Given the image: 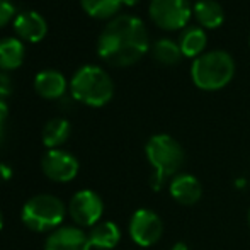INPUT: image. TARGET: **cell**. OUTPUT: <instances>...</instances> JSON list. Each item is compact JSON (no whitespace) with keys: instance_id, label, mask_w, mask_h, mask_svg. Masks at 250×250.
I'll return each instance as SVG.
<instances>
[{"instance_id":"obj_1","label":"cell","mask_w":250,"mask_h":250,"mask_svg":"<svg viewBox=\"0 0 250 250\" xmlns=\"http://www.w3.org/2000/svg\"><path fill=\"white\" fill-rule=\"evenodd\" d=\"M150 48L146 26L140 17L123 14L111 19L97 40V53L105 63L118 68L131 66Z\"/></svg>"},{"instance_id":"obj_2","label":"cell","mask_w":250,"mask_h":250,"mask_svg":"<svg viewBox=\"0 0 250 250\" xmlns=\"http://www.w3.org/2000/svg\"><path fill=\"white\" fill-rule=\"evenodd\" d=\"M70 92L75 101L90 107H102L114 96V83L105 70L96 65H83L70 80Z\"/></svg>"},{"instance_id":"obj_3","label":"cell","mask_w":250,"mask_h":250,"mask_svg":"<svg viewBox=\"0 0 250 250\" xmlns=\"http://www.w3.org/2000/svg\"><path fill=\"white\" fill-rule=\"evenodd\" d=\"M235 75V60L223 50L206 51L194 60L191 79L201 90H220L231 82Z\"/></svg>"},{"instance_id":"obj_4","label":"cell","mask_w":250,"mask_h":250,"mask_svg":"<svg viewBox=\"0 0 250 250\" xmlns=\"http://www.w3.org/2000/svg\"><path fill=\"white\" fill-rule=\"evenodd\" d=\"M146 158L153 167L151 175V188L160 191L165 179L177 174V170L184 164V150L181 143L170 135H155L148 140L145 146Z\"/></svg>"},{"instance_id":"obj_5","label":"cell","mask_w":250,"mask_h":250,"mask_svg":"<svg viewBox=\"0 0 250 250\" xmlns=\"http://www.w3.org/2000/svg\"><path fill=\"white\" fill-rule=\"evenodd\" d=\"M65 204L62 199L51 194H38L24 204L21 211V220L33 231H51L65 220Z\"/></svg>"},{"instance_id":"obj_6","label":"cell","mask_w":250,"mask_h":250,"mask_svg":"<svg viewBox=\"0 0 250 250\" xmlns=\"http://www.w3.org/2000/svg\"><path fill=\"white\" fill-rule=\"evenodd\" d=\"M150 19L164 31H179L189 24L192 7L189 0H151Z\"/></svg>"},{"instance_id":"obj_7","label":"cell","mask_w":250,"mask_h":250,"mask_svg":"<svg viewBox=\"0 0 250 250\" xmlns=\"http://www.w3.org/2000/svg\"><path fill=\"white\" fill-rule=\"evenodd\" d=\"M68 213L72 220L80 227H96L104 213V203L97 192L83 189L75 192L70 199Z\"/></svg>"},{"instance_id":"obj_8","label":"cell","mask_w":250,"mask_h":250,"mask_svg":"<svg viewBox=\"0 0 250 250\" xmlns=\"http://www.w3.org/2000/svg\"><path fill=\"white\" fill-rule=\"evenodd\" d=\"M164 233V223L160 216L150 209H138L129 221V235L140 247H150L157 244Z\"/></svg>"},{"instance_id":"obj_9","label":"cell","mask_w":250,"mask_h":250,"mask_svg":"<svg viewBox=\"0 0 250 250\" xmlns=\"http://www.w3.org/2000/svg\"><path fill=\"white\" fill-rule=\"evenodd\" d=\"M79 160L65 150H48L41 160L44 175L55 182H70L79 174Z\"/></svg>"},{"instance_id":"obj_10","label":"cell","mask_w":250,"mask_h":250,"mask_svg":"<svg viewBox=\"0 0 250 250\" xmlns=\"http://www.w3.org/2000/svg\"><path fill=\"white\" fill-rule=\"evenodd\" d=\"M89 235L77 227H62L46 238L44 250H90Z\"/></svg>"},{"instance_id":"obj_11","label":"cell","mask_w":250,"mask_h":250,"mask_svg":"<svg viewBox=\"0 0 250 250\" xmlns=\"http://www.w3.org/2000/svg\"><path fill=\"white\" fill-rule=\"evenodd\" d=\"M14 31L21 41L40 43L48 33V24L41 14L34 10H24L14 19Z\"/></svg>"},{"instance_id":"obj_12","label":"cell","mask_w":250,"mask_h":250,"mask_svg":"<svg viewBox=\"0 0 250 250\" xmlns=\"http://www.w3.org/2000/svg\"><path fill=\"white\" fill-rule=\"evenodd\" d=\"M168 191H170L172 198L182 206H191V204L198 203L201 194H203V188H201L199 181L191 174L175 175L168 186Z\"/></svg>"},{"instance_id":"obj_13","label":"cell","mask_w":250,"mask_h":250,"mask_svg":"<svg viewBox=\"0 0 250 250\" xmlns=\"http://www.w3.org/2000/svg\"><path fill=\"white\" fill-rule=\"evenodd\" d=\"M66 87L68 83L63 73L56 70H43L34 77V89L44 99H63Z\"/></svg>"},{"instance_id":"obj_14","label":"cell","mask_w":250,"mask_h":250,"mask_svg":"<svg viewBox=\"0 0 250 250\" xmlns=\"http://www.w3.org/2000/svg\"><path fill=\"white\" fill-rule=\"evenodd\" d=\"M196 21L204 29H216L223 24L225 12L223 7L216 0H198L192 9Z\"/></svg>"},{"instance_id":"obj_15","label":"cell","mask_w":250,"mask_h":250,"mask_svg":"<svg viewBox=\"0 0 250 250\" xmlns=\"http://www.w3.org/2000/svg\"><path fill=\"white\" fill-rule=\"evenodd\" d=\"M24 43L19 38H3L0 40V70L12 72L17 70L24 62Z\"/></svg>"},{"instance_id":"obj_16","label":"cell","mask_w":250,"mask_h":250,"mask_svg":"<svg viewBox=\"0 0 250 250\" xmlns=\"http://www.w3.org/2000/svg\"><path fill=\"white\" fill-rule=\"evenodd\" d=\"M90 245L101 250H111L121 240V230L112 221H101L96 227H92V231L89 233Z\"/></svg>"},{"instance_id":"obj_17","label":"cell","mask_w":250,"mask_h":250,"mask_svg":"<svg viewBox=\"0 0 250 250\" xmlns=\"http://www.w3.org/2000/svg\"><path fill=\"white\" fill-rule=\"evenodd\" d=\"M208 44V38L203 27H188L184 33L181 34L179 40V46L184 56L188 58H198L204 53Z\"/></svg>"},{"instance_id":"obj_18","label":"cell","mask_w":250,"mask_h":250,"mask_svg":"<svg viewBox=\"0 0 250 250\" xmlns=\"http://www.w3.org/2000/svg\"><path fill=\"white\" fill-rule=\"evenodd\" d=\"M70 136V123L63 118H55L46 123L43 129V143L50 150L58 148L60 145L68 140Z\"/></svg>"},{"instance_id":"obj_19","label":"cell","mask_w":250,"mask_h":250,"mask_svg":"<svg viewBox=\"0 0 250 250\" xmlns=\"http://www.w3.org/2000/svg\"><path fill=\"white\" fill-rule=\"evenodd\" d=\"M80 5L94 19H111L119 12L123 0H80Z\"/></svg>"},{"instance_id":"obj_20","label":"cell","mask_w":250,"mask_h":250,"mask_svg":"<svg viewBox=\"0 0 250 250\" xmlns=\"http://www.w3.org/2000/svg\"><path fill=\"white\" fill-rule=\"evenodd\" d=\"M151 55L157 60L158 63L165 66H172L181 60L182 51L179 43L168 40V38H162V40L155 41L153 46H151Z\"/></svg>"},{"instance_id":"obj_21","label":"cell","mask_w":250,"mask_h":250,"mask_svg":"<svg viewBox=\"0 0 250 250\" xmlns=\"http://www.w3.org/2000/svg\"><path fill=\"white\" fill-rule=\"evenodd\" d=\"M16 14V7L10 0H0V27L7 26Z\"/></svg>"},{"instance_id":"obj_22","label":"cell","mask_w":250,"mask_h":250,"mask_svg":"<svg viewBox=\"0 0 250 250\" xmlns=\"http://www.w3.org/2000/svg\"><path fill=\"white\" fill-rule=\"evenodd\" d=\"M12 94V82H10V77L5 72L0 70V101L5 102L7 97Z\"/></svg>"},{"instance_id":"obj_23","label":"cell","mask_w":250,"mask_h":250,"mask_svg":"<svg viewBox=\"0 0 250 250\" xmlns=\"http://www.w3.org/2000/svg\"><path fill=\"white\" fill-rule=\"evenodd\" d=\"M7 114H9L7 102L0 101V145H2L3 138H5V119H7Z\"/></svg>"},{"instance_id":"obj_24","label":"cell","mask_w":250,"mask_h":250,"mask_svg":"<svg viewBox=\"0 0 250 250\" xmlns=\"http://www.w3.org/2000/svg\"><path fill=\"white\" fill-rule=\"evenodd\" d=\"M12 177V170H10V167H7L5 164H0V182L7 181V179Z\"/></svg>"},{"instance_id":"obj_25","label":"cell","mask_w":250,"mask_h":250,"mask_svg":"<svg viewBox=\"0 0 250 250\" xmlns=\"http://www.w3.org/2000/svg\"><path fill=\"white\" fill-rule=\"evenodd\" d=\"M170 250H189V247L184 244V242H177V244L172 245V249H170Z\"/></svg>"},{"instance_id":"obj_26","label":"cell","mask_w":250,"mask_h":250,"mask_svg":"<svg viewBox=\"0 0 250 250\" xmlns=\"http://www.w3.org/2000/svg\"><path fill=\"white\" fill-rule=\"evenodd\" d=\"M140 0H123V5H128V7H133V5H136Z\"/></svg>"},{"instance_id":"obj_27","label":"cell","mask_w":250,"mask_h":250,"mask_svg":"<svg viewBox=\"0 0 250 250\" xmlns=\"http://www.w3.org/2000/svg\"><path fill=\"white\" fill-rule=\"evenodd\" d=\"M3 227V216H2V211H0V230H2Z\"/></svg>"},{"instance_id":"obj_28","label":"cell","mask_w":250,"mask_h":250,"mask_svg":"<svg viewBox=\"0 0 250 250\" xmlns=\"http://www.w3.org/2000/svg\"><path fill=\"white\" fill-rule=\"evenodd\" d=\"M249 225H250V213H249Z\"/></svg>"},{"instance_id":"obj_29","label":"cell","mask_w":250,"mask_h":250,"mask_svg":"<svg viewBox=\"0 0 250 250\" xmlns=\"http://www.w3.org/2000/svg\"><path fill=\"white\" fill-rule=\"evenodd\" d=\"M249 46H250V36H249Z\"/></svg>"}]
</instances>
